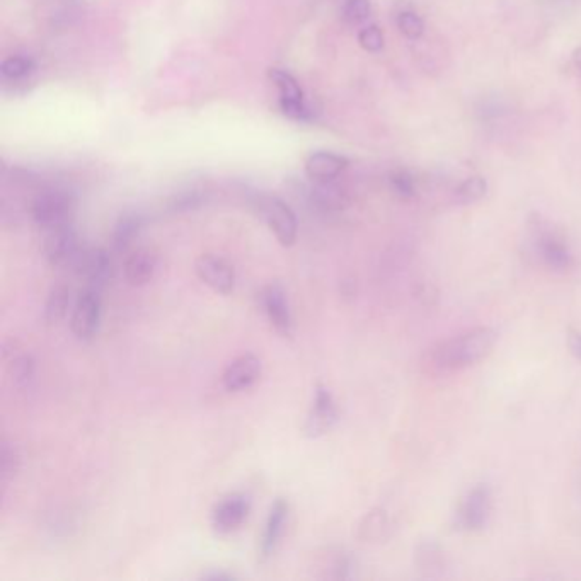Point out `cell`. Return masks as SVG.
I'll use <instances>...</instances> for the list:
<instances>
[{"mask_svg": "<svg viewBox=\"0 0 581 581\" xmlns=\"http://www.w3.org/2000/svg\"><path fill=\"white\" fill-rule=\"evenodd\" d=\"M498 341L491 327H476L462 335L439 341L430 347L421 358V370L430 377L459 374L465 368L484 360Z\"/></svg>", "mask_w": 581, "mask_h": 581, "instance_id": "obj_1", "label": "cell"}, {"mask_svg": "<svg viewBox=\"0 0 581 581\" xmlns=\"http://www.w3.org/2000/svg\"><path fill=\"white\" fill-rule=\"evenodd\" d=\"M76 207V200L70 192L60 188H48L36 194L31 202V217L39 227L50 231L70 223Z\"/></svg>", "mask_w": 581, "mask_h": 581, "instance_id": "obj_2", "label": "cell"}, {"mask_svg": "<svg viewBox=\"0 0 581 581\" xmlns=\"http://www.w3.org/2000/svg\"><path fill=\"white\" fill-rule=\"evenodd\" d=\"M534 245L544 265L553 272L566 273L575 266V254L568 243L555 229L537 223L534 227Z\"/></svg>", "mask_w": 581, "mask_h": 581, "instance_id": "obj_3", "label": "cell"}, {"mask_svg": "<svg viewBox=\"0 0 581 581\" xmlns=\"http://www.w3.org/2000/svg\"><path fill=\"white\" fill-rule=\"evenodd\" d=\"M259 215L266 220L280 244L290 247L297 239V217L280 198L259 196L256 200Z\"/></svg>", "mask_w": 581, "mask_h": 581, "instance_id": "obj_4", "label": "cell"}, {"mask_svg": "<svg viewBox=\"0 0 581 581\" xmlns=\"http://www.w3.org/2000/svg\"><path fill=\"white\" fill-rule=\"evenodd\" d=\"M43 251L48 263L55 268H67V266L74 268L84 249L74 227L67 223L48 231L45 237Z\"/></svg>", "mask_w": 581, "mask_h": 581, "instance_id": "obj_5", "label": "cell"}, {"mask_svg": "<svg viewBox=\"0 0 581 581\" xmlns=\"http://www.w3.org/2000/svg\"><path fill=\"white\" fill-rule=\"evenodd\" d=\"M101 323V297L98 290L84 288L74 300L70 329L78 339L89 341L98 333Z\"/></svg>", "mask_w": 581, "mask_h": 581, "instance_id": "obj_6", "label": "cell"}, {"mask_svg": "<svg viewBox=\"0 0 581 581\" xmlns=\"http://www.w3.org/2000/svg\"><path fill=\"white\" fill-rule=\"evenodd\" d=\"M74 270L86 282L88 288L99 292L113 276V259L103 247L84 249Z\"/></svg>", "mask_w": 581, "mask_h": 581, "instance_id": "obj_7", "label": "cell"}, {"mask_svg": "<svg viewBox=\"0 0 581 581\" xmlns=\"http://www.w3.org/2000/svg\"><path fill=\"white\" fill-rule=\"evenodd\" d=\"M194 272L215 294L229 296L235 286L233 265L217 254H202L194 261Z\"/></svg>", "mask_w": 581, "mask_h": 581, "instance_id": "obj_8", "label": "cell"}, {"mask_svg": "<svg viewBox=\"0 0 581 581\" xmlns=\"http://www.w3.org/2000/svg\"><path fill=\"white\" fill-rule=\"evenodd\" d=\"M259 304H261L263 312L266 314L273 327L280 335L290 337L292 335V310H290L288 296H286L284 285L280 282L266 285L259 294Z\"/></svg>", "mask_w": 581, "mask_h": 581, "instance_id": "obj_9", "label": "cell"}, {"mask_svg": "<svg viewBox=\"0 0 581 581\" xmlns=\"http://www.w3.org/2000/svg\"><path fill=\"white\" fill-rule=\"evenodd\" d=\"M251 510V502L243 493H233L222 498L212 512V527L217 534H231L243 525Z\"/></svg>", "mask_w": 581, "mask_h": 581, "instance_id": "obj_10", "label": "cell"}, {"mask_svg": "<svg viewBox=\"0 0 581 581\" xmlns=\"http://www.w3.org/2000/svg\"><path fill=\"white\" fill-rule=\"evenodd\" d=\"M491 512V493L486 486H476L465 494L457 512V525L467 532L481 530Z\"/></svg>", "mask_w": 581, "mask_h": 581, "instance_id": "obj_11", "label": "cell"}, {"mask_svg": "<svg viewBox=\"0 0 581 581\" xmlns=\"http://www.w3.org/2000/svg\"><path fill=\"white\" fill-rule=\"evenodd\" d=\"M337 416L339 413H337V402H335L331 390L324 386H317L314 402H312V410H310L306 427H304L306 435L310 439L321 437L337 423Z\"/></svg>", "mask_w": 581, "mask_h": 581, "instance_id": "obj_12", "label": "cell"}, {"mask_svg": "<svg viewBox=\"0 0 581 581\" xmlns=\"http://www.w3.org/2000/svg\"><path fill=\"white\" fill-rule=\"evenodd\" d=\"M263 374V363L256 355L245 353L229 363L222 374V384L229 392L253 388Z\"/></svg>", "mask_w": 581, "mask_h": 581, "instance_id": "obj_13", "label": "cell"}, {"mask_svg": "<svg viewBox=\"0 0 581 581\" xmlns=\"http://www.w3.org/2000/svg\"><path fill=\"white\" fill-rule=\"evenodd\" d=\"M286 518H288V502L284 498H276L270 508V514H268L265 530H263L261 544H259L261 557H265V559L270 557L273 551L276 549V545L280 543V537L284 534Z\"/></svg>", "mask_w": 581, "mask_h": 581, "instance_id": "obj_14", "label": "cell"}, {"mask_svg": "<svg viewBox=\"0 0 581 581\" xmlns=\"http://www.w3.org/2000/svg\"><path fill=\"white\" fill-rule=\"evenodd\" d=\"M157 268H159V259H157L154 251L137 249L125 261L123 273H125V278L131 286H143V285L152 282Z\"/></svg>", "mask_w": 581, "mask_h": 581, "instance_id": "obj_15", "label": "cell"}, {"mask_svg": "<svg viewBox=\"0 0 581 581\" xmlns=\"http://www.w3.org/2000/svg\"><path fill=\"white\" fill-rule=\"evenodd\" d=\"M348 166V161L331 152H316L306 162V172L312 182H333Z\"/></svg>", "mask_w": 581, "mask_h": 581, "instance_id": "obj_16", "label": "cell"}, {"mask_svg": "<svg viewBox=\"0 0 581 581\" xmlns=\"http://www.w3.org/2000/svg\"><path fill=\"white\" fill-rule=\"evenodd\" d=\"M143 219L139 213L121 215L113 231V247L118 253L127 251L133 244L135 237L142 231Z\"/></svg>", "mask_w": 581, "mask_h": 581, "instance_id": "obj_17", "label": "cell"}, {"mask_svg": "<svg viewBox=\"0 0 581 581\" xmlns=\"http://www.w3.org/2000/svg\"><path fill=\"white\" fill-rule=\"evenodd\" d=\"M74 307L72 304V290L67 285L53 286L47 306H45V319L48 324H58L65 319L67 312Z\"/></svg>", "mask_w": 581, "mask_h": 581, "instance_id": "obj_18", "label": "cell"}, {"mask_svg": "<svg viewBox=\"0 0 581 581\" xmlns=\"http://www.w3.org/2000/svg\"><path fill=\"white\" fill-rule=\"evenodd\" d=\"M312 200L324 210H341L347 203L345 193L331 182H317L310 192Z\"/></svg>", "mask_w": 581, "mask_h": 581, "instance_id": "obj_19", "label": "cell"}, {"mask_svg": "<svg viewBox=\"0 0 581 581\" xmlns=\"http://www.w3.org/2000/svg\"><path fill=\"white\" fill-rule=\"evenodd\" d=\"M9 370H11V377H13L16 388H27L35 377V370H36L35 358L29 353L16 355L9 363Z\"/></svg>", "mask_w": 581, "mask_h": 581, "instance_id": "obj_20", "label": "cell"}, {"mask_svg": "<svg viewBox=\"0 0 581 581\" xmlns=\"http://www.w3.org/2000/svg\"><path fill=\"white\" fill-rule=\"evenodd\" d=\"M486 192H488V184H486V182H484L482 178H479V176H474V178L465 180V182L455 190V200H457V203H461V205H469V203H474V202L481 200V198L486 194Z\"/></svg>", "mask_w": 581, "mask_h": 581, "instance_id": "obj_21", "label": "cell"}, {"mask_svg": "<svg viewBox=\"0 0 581 581\" xmlns=\"http://www.w3.org/2000/svg\"><path fill=\"white\" fill-rule=\"evenodd\" d=\"M270 78L273 84L278 88L280 91V99H292V101H304L302 99V89L298 88L297 80L292 78L290 74H286L284 70L272 68L270 70Z\"/></svg>", "mask_w": 581, "mask_h": 581, "instance_id": "obj_22", "label": "cell"}, {"mask_svg": "<svg viewBox=\"0 0 581 581\" xmlns=\"http://www.w3.org/2000/svg\"><path fill=\"white\" fill-rule=\"evenodd\" d=\"M2 465H0V471H2V481L7 482L11 479L16 478V474L19 472V467H21V453L17 451V447L9 443L7 440L2 441Z\"/></svg>", "mask_w": 581, "mask_h": 581, "instance_id": "obj_23", "label": "cell"}, {"mask_svg": "<svg viewBox=\"0 0 581 581\" xmlns=\"http://www.w3.org/2000/svg\"><path fill=\"white\" fill-rule=\"evenodd\" d=\"M370 14V2L368 0H347L341 11V17L347 25H360Z\"/></svg>", "mask_w": 581, "mask_h": 581, "instance_id": "obj_24", "label": "cell"}, {"mask_svg": "<svg viewBox=\"0 0 581 581\" xmlns=\"http://www.w3.org/2000/svg\"><path fill=\"white\" fill-rule=\"evenodd\" d=\"M388 529V517L384 515V512H372L368 514L363 520L362 537L367 541H374L384 535V532Z\"/></svg>", "mask_w": 581, "mask_h": 581, "instance_id": "obj_25", "label": "cell"}, {"mask_svg": "<svg viewBox=\"0 0 581 581\" xmlns=\"http://www.w3.org/2000/svg\"><path fill=\"white\" fill-rule=\"evenodd\" d=\"M416 557H418L420 568L428 569L430 575L433 569L443 568V555L440 553V549L435 544H421Z\"/></svg>", "mask_w": 581, "mask_h": 581, "instance_id": "obj_26", "label": "cell"}, {"mask_svg": "<svg viewBox=\"0 0 581 581\" xmlns=\"http://www.w3.org/2000/svg\"><path fill=\"white\" fill-rule=\"evenodd\" d=\"M398 27H399L400 33L410 39L421 38V35L425 31V25H423L421 17L411 11H404L398 16Z\"/></svg>", "mask_w": 581, "mask_h": 581, "instance_id": "obj_27", "label": "cell"}, {"mask_svg": "<svg viewBox=\"0 0 581 581\" xmlns=\"http://www.w3.org/2000/svg\"><path fill=\"white\" fill-rule=\"evenodd\" d=\"M2 76L7 78H23L33 70V62L25 57H9L2 62Z\"/></svg>", "mask_w": 581, "mask_h": 581, "instance_id": "obj_28", "label": "cell"}, {"mask_svg": "<svg viewBox=\"0 0 581 581\" xmlns=\"http://www.w3.org/2000/svg\"><path fill=\"white\" fill-rule=\"evenodd\" d=\"M390 186L400 198H413L416 194V184L413 176L408 171H396L390 174Z\"/></svg>", "mask_w": 581, "mask_h": 581, "instance_id": "obj_29", "label": "cell"}, {"mask_svg": "<svg viewBox=\"0 0 581 581\" xmlns=\"http://www.w3.org/2000/svg\"><path fill=\"white\" fill-rule=\"evenodd\" d=\"M358 41L362 45L363 50L377 53L384 48V36L382 31L377 26L365 27L358 35Z\"/></svg>", "mask_w": 581, "mask_h": 581, "instance_id": "obj_30", "label": "cell"}, {"mask_svg": "<svg viewBox=\"0 0 581 581\" xmlns=\"http://www.w3.org/2000/svg\"><path fill=\"white\" fill-rule=\"evenodd\" d=\"M280 108H282L284 115H286L288 118H292V119L306 121V119H309L310 118L309 108L304 104V101L280 99Z\"/></svg>", "mask_w": 581, "mask_h": 581, "instance_id": "obj_31", "label": "cell"}, {"mask_svg": "<svg viewBox=\"0 0 581 581\" xmlns=\"http://www.w3.org/2000/svg\"><path fill=\"white\" fill-rule=\"evenodd\" d=\"M202 194L198 193V192H188V193L182 194L178 200H176V203H174V207L180 208V210H190V208L198 207L200 203H202Z\"/></svg>", "mask_w": 581, "mask_h": 581, "instance_id": "obj_32", "label": "cell"}, {"mask_svg": "<svg viewBox=\"0 0 581 581\" xmlns=\"http://www.w3.org/2000/svg\"><path fill=\"white\" fill-rule=\"evenodd\" d=\"M568 348L571 351V355L581 362V331H578V329H569Z\"/></svg>", "mask_w": 581, "mask_h": 581, "instance_id": "obj_33", "label": "cell"}, {"mask_svg": "<svg viewBox=\"0 0 581 581\" xmlns=\"http://www.w3.org/2000/svg\"><path fill=\"white\" fill-rule=\"evenodd\" d=\"M203 580H233L235 576H233V573H223V571H210V573H205L203 576H202Z\"/></svg>", "mask_w": 581, "mask_h": 581, "instance_id": "obj_34", "label": "cell"}, {"mask_svg": "<svg viewBox=\"0 0 581 581\" xmlns=\"http://www.w3.org/2000/svg\"><path fill=\"white\" fill-rule=\"evenodd\" d=\"M573 60H575V64H576V67L580 68L581 72V48H578V50L575 52V55H573Z\"/></svg>", "mask_w": 581, "mask_h": 581, "instance_id": "obj_35", "label": "cell"}]
</instances>
